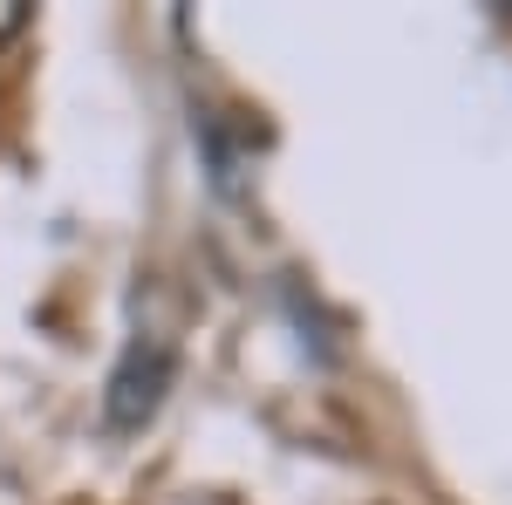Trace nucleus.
Returning a JSON list of instances; mask_svg holds the SVG:
<instances>
[{
    "label": "nucleus",
    "instance_id": "1",
    "mask_svg": "<svg viewBox=\"0 0 512 505\" xmlns=\"http://www.w3.org/2000/svg\"><path fill=\"white\" fill-rule=\"evenodd\" d=\"M164 389H171V349H164L158 335H137V342L117 355V369H110L103 424L110 430H144L164 410Z\"/></svg>",
    "mask_w": 512,
    "mask_h": 505
},
{
    "label": "nucleus",
    "instance_id": "2",
    "mask_svg": "<svg viewBox=\"0 0 512 505\" xmlns=\"http://www.w3.org/2000/svg\"><path fill=\"white\" fill-rule=\"evenodd\" d=\"M28 28V0H0V48Z\"/></svg>",
    "mask_w": 512,
    "mask_h": 505
}]
</instances>
